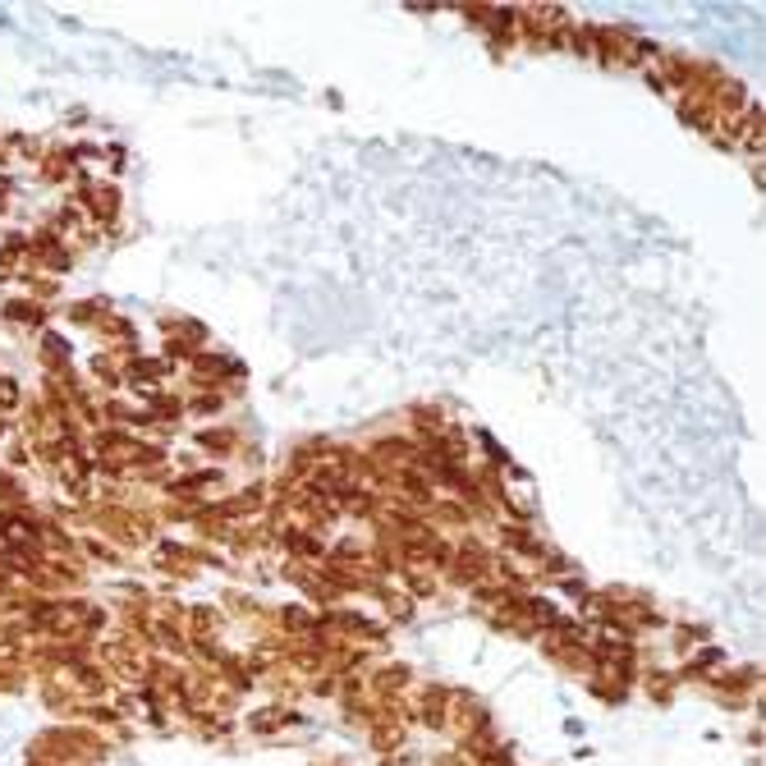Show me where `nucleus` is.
<instances>
[{
  "label": "nucleus",
  "instance_id": "2",
  "mask_svg": "<svg viewBox=\"0 0 766 766\" xmlns=\"http://www.w3.org/2000/svg\"><path fill=\"white\" fill-rule=\"evenodd\" d=\"M0 510H28V491L10 468H0Z\"/></svg>",
  "mask_w": 766,
  "mask_h": 766
},
{
  "label": "nucleus",
  "instance_id": "1",
  "mask_svg": "<svg viewBox=\"0 0 766 766\" xmlns=\"http://www.w3.org/2000/svg\"><path fill=\"white\" fill-rule=\"evenodd\" d=\"M5 317L18 322V326H47V303H37V299H10L5 303Z\"/></svg>",
  "mask_w": 766,
  "mask_h": 766
}]
</instances>
